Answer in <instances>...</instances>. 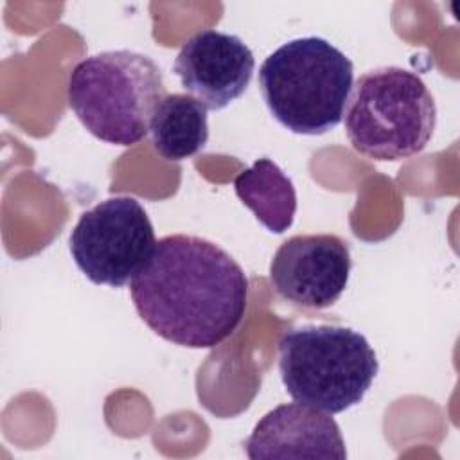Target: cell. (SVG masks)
Segmentation results:
<instances>
[{"mask_svg":"<svg viewBox=\"0 0 460 460\" xmlns=\"http://www.w3.org/2000/svg\"><path fill=\"white\" fill-rule=\"evenodd\" d=\"M142 322L160 338L212 349L241 323L248 279L235 259L203 237L172 234L156 241L129 284Z\"/></svg>","mask_w":460,"mask_h":460,"instance_id":"cell-1","label":"cell"},{"mask_svg":"<svg viewBox=\"0 0 460 460\" xmlns=\"http://www.w3.org/2000/svg\"><path fill=\"white\" fill-rule=\"evenodd\" d=\"M352 61L318 36L296 38L273 50L259 68L262 99L277 122L298 135L336 128L352 90Z\"/></svg>","mask_w":460,"mask_h":460,"instance_id":"cell-2","label":"cell"},{"mask_svg":"<svg viewBox=\"0 0 460 460\" xmlns=\"http://www.w3.org/2000/svg\"><path fill=\"white\" fill-rule=\"evenodd\" d=\"M68 106L99 140L140 142L167 95L160 66L135 50H106L81 59L68 75Z\"/></svg>","mask_w":460,"mask_h":460,"instance_id":"cell-3","label":"cell"},{"mask_svg":"<svg viewBox=\"0 0 460 460\" xmlns=\"http://www.w3.org/2000/svg\"><path fill=\"white\" fill-rule=\"evenodd\" d=\"M379 370L368 340L343 325L304 323L279 340V372L296 402L341 413L363 401Z\"/></svg>","mask_w":460,"mask_h":460,"instance_id":"cell-4","label":"cell"},{"mask_svg":"<svg viewBox=\"0 0 460 460\" xmlns=\"http://www.w3.org/2000/svg\"><path fill=\"white\" fill-rule=\"evenodd\" d=\"M350 146L374 160H402L420 153L435 129L437 106L426 83L401 66L358 77L345 106Z\"/></svg>","mask_w":460,"mask_h":460,"instance_id":"cell-5","label":"cell"},{"mask_svg":"<svg viewBox=\"0 0 460 460\" xmlns=\"http://www.w3.org/2000/svg\"><path fill=\"white\" fill-rule=\"evenodd\" d=\"M156 244L153 223L131 196L108 198L83 212L68 248L93 284L120 288L144 266Z\"/></svg>","mask_w":460,"mask_h":460,"instance_id":"cell-6","label":"cell"},{"mask_svg":"<svg viewBox=\"0 0 460 460\" xmlns=\"http://www.w3.org/2000/svg\"><path fill=\"white\" fill-rule=\"evenodd\" d=\"M350 266L349 243L340 235H293L277 248L270 282L279 296L298 307L325 309L345 291Z\"/></svg>","mask_w":460,"mask_h":460,"instance_id":"cell-7","label":"cell"},{"mask_svg":"<svg viewBox=\"0 0 460 460\" xmlns=\"http://www.w3.org/2000/svg\"><path fill=\"white\" fill-rule=\"evenodd\" d=\"M255 58L235 34L203 29L192 34L174 59L181 86L207 110H223L239 99L253 75Z\"/></svg>","mask_w":460,"mask_h":460,"instance_id":"cell-8","label":"cell"},{"mask_svg":"<svg viewBox=\"0 0 460 460\" xmlns=\"http://www.w3.org/2000/svg\"><path fill=\"white\" fill-rule=\"evenodd\" d=\"M248 458H332L347 456L338 422L331 413L302 402L268 411L244 442Z\"/></svg>","mask_w":460,"mask_h":460,"instance_id":"cell-9","label":"cell"},{"mask_svg":"<svg viewBox=\"0 0 460 460\" xmlns=\"http://www.w3.org/2000/svg\"><path fill=\"white\" fill-rule=\"evenodd\" d=\"M208 110L187 93H167L151 117L149 133L155 151L171 162L201 151L208 140Z\"/></svg>","mask_w":460,"mask_h":460,"instance_id":"cell-10","label":"cell"},{"mask_svg":"<svg viewBox=\"0 0 460 460\" xmlns=\"http://www.w3.org/2000/svg\"><path fill=\"white\" fill-rule=\"evenodd\" d=\"M237 198L275 234L286 232L295 219L296 192L293 181L270 158H259L234 180Z\"/></svg>","mask_w":460,"mask_h":460,"instance_id":"cell-11","label":"cell"}]
</instances>
